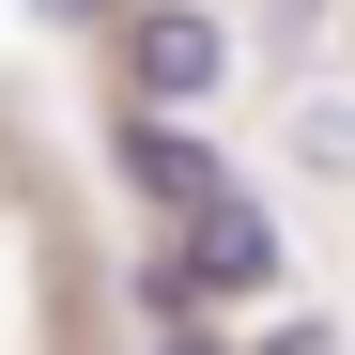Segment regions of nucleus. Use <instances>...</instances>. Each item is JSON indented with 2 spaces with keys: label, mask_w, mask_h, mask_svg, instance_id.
Listing matches in <instances>:
<instances>
[{
  "label": "nucleus",
  "mask_w": 355,
  "mask_h": 355,
  "mask_svg": "<svg viewBox=\"0 0 355 355\" xmlns=\"http://www.w3.org/2000/svg\"><path fill=\"white\" fill-rule=\"evenodd\" d=\"M108 155H124V186H139V201H170V216L232 186V170H216V139H186V108H124V139H108Z\"/></svg>",
  "instance_id": "7ed1b4c3"
},
{
  "label": "nucleus",
  "mask_w": 355,
  "mask_h": 355,
  "mask_svg": "<svg viewBox=\"0 0 355 355\" xmlns=\"http://www.w3.org/2000/svg\"><path fill=\"white\" fill-rule=\"evenodd\" d=\"M31 16H46V31H93V16H108V0H31Z\"/></svg>",
  "instance_id": "423d86ee"
},
{
  "label": "nucleus",
  "mask_w": 355,
  "mask_h": 355,
  "mask_svg": "<svg viewBox=\"0 0 355 355\" xmlns=\"http://www.w3.org/2000/svg\"><path fill=\"white\" fill-rule=\"evenodd\" d=\"M155 355H232V340H216L201 309H170V340H155Z\"/></svg>",
  "instance_id": "20e7f679"
},
{
  "label": "nucleus",
  "mask_w": 355,
  "mask_h": 355,
  "mask_svg": "<svg viewBox=\"0 0 355 355\" xmlns=\"http://www.w3.org/2000/svg\"><path fill=\"white\" fill-rule=\"evenodd\" d=\"M232 293H278V216H263L248 186L186 201V248L155 263V309H232Z\"/></svg>",
  "instance_id": "f257e3e1"
},
{
  "label": "nucleus",
  "mask_w": 355,
  "mask_h": 355,
  "mask_svg": "<svg viewBox=\"0 0 355 355\" xmlns=\"http://www.w3.org/2000/svg\"><path fill=\"white\" fill-rule=\"evenodd\" d=\"M232 93V31L201 0H139L124 16V108H216Z\"/></svg>",
  "instance_id": "f03ea898"
},
{
  "label": "nucleus",
  "mask_w": 355,
  "mask_h": 355,
  "mask_svg": "<svg viewBox=\"0 0 355 355\" xmlns=\"http://www.w3.org/2000/svg\"><path fill=\"white\" fill-rule=\"evenodd\" d=\"M263 355H340V324H278V340H263Z\"/></svg>",
  "instance_id": "39448f33"
}]
</instances>
